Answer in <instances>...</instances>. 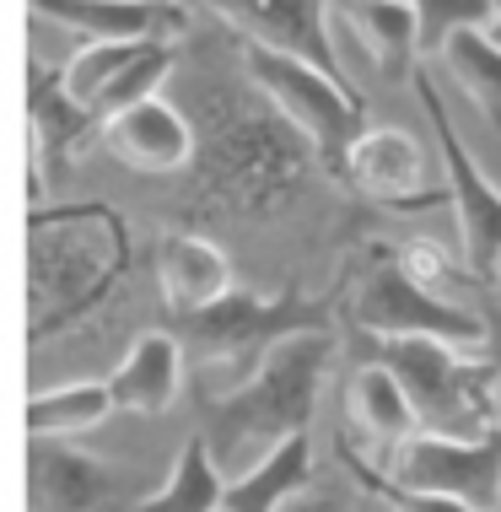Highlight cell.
<instances>
[{"label": "cell", "instance_id": "cell-1", "mask_svg": "<svg viewBox=\"0 0 501 512\" xmlns=\"http://www.w3.org/2000/svg\"><path fill=\"white\" fill-rule=\"evenodd\" d=\"M200 151H194V178L184 189L189 216H238L270 221L302 195L308 173L318 168V151L286 124L254 81H194V98L184 103ZM324 173V168H318Z\"/></svg>", "mask_w": 501, "mask_h": 512}, {"label": "cell", "instance_id": "cell-2", "mask_svg": "<svg viewBox=\"0 0 501 512\" xmlns=\"http://www.w3.org/2000/svg\"><path fill=\"white\" fill-rule=\"evenodd\" d=\"M130 270V232L114 205H38L27 221V335L49 340L81 324Z\"/></svg>", "mask_w": 501, "mask_h": 512}, {"label": "cell", "instance_id": "cell-3", "mask_svg": "<svg viewBox=\"0 0 501 512\" xmlns=\"http://www.w3.org/2000/svg\"><path fill=\"white\" fill-rule=\"evenodd\" d=\"M329 362H334V335H297L275 345L270 362L232 394H200V426L194 432L211 442V459L221 464V475H243L264 453L308 432Z\"/></svg>", "mask_w": 501, "mask_h": 512}, {"label": "cell", "instance_id": "cell-4", "mask_svg": "<svg viewBox=\"0 0 501 512\" xmlns=\"http://www.w3.org/2000/svg\"><path fill=\"white\" fill-rule=\"evenodd\" d=\"M167 329L200 372V394H232L270 362L275 345L297 335H334V308L329 297H308L302 286H286L275 297L238 286L200 313L167 318Z\"/></svg>", "mask_w": 501, "mask_h": 512}, {"label": "cell", "instance_id": "cell-5", "mask_svg": "<svg viewBox=\"0 0 501 512\" xmlns=\"http://www.w3.org/2000/svg\"><path fill=\"white\" fill-rule=\"evenodd\" d=\"M367 362H383L405 383L421 432L437 437H485L496 432V367L480 351L448 340H378L351 335Z\"/></svg>", "mask_w": 501, "mask_h": 512}, {"label": "cell", "instance_id": "cell-6", "mask_svg": "<svg viewBox=\"0 0 501 512\" xmlns=\"http://www.w3.org/2000/svg\"><path fill=\"white\" fill-rule=\"evenodd\" d=\"M351 335H378V340H448L464 351L485 345V318L480 308H464L458 292L437 286L415 265L410 248L372 243L361 281L351 292Z\"/></svg>", "mask_w": 501, "mask_h": 512}, {"label": "cell", "instance_id": "cell-7", "mask_svg": "<svg viewBox=\"0 0 501 512\" xmlns=\"http://www.w3.org/2000/svg\"><path fill=\"white\" fill-rule=\"evenodd\" d=\"M238 65L264 98L286 114L291 130L318 151V168H324L334 184H345L351 146L372 130L367 98H361L345 76H329L308 60H291V54H270L259 44H243V38H238Z\"/></svg>", "mask_w": 501, "mask_h": 512}, {"label": "cell", "instance_id": "cell-8", "mask_svg": "<svg viewBox=\"0 0 501 512\" xmlns=\"http://www.w3.org/2000/svg\"><path fill=\"white\" fill-rule=\"evenodd\" d=\"M415 98H421L426 119H431V135H437V151H442V173H448V195H453V221H458V254H464V270L475 281H491L496 259H501V189L485 178L480 157L464 146L458 124L442 103V92L431 87V71L421 65L415 71Z\"/></svg>", "mask_w": 501, "mask_h": 512}, {"label": "cell", "instance_id": "cell-9", "mask_svg": "<svg viewBox=\"0 0 501 512\" xmlns=\"http://www.w3.org/2000/svg\"><path fill=\"white\" fill-rule=\"evenodd\" d=\"M378 469L405 491L453 496V502L501 512V426L485 432V437L415 432L410 442H399Z\"/></svg>", "mask_w": 501, "mask_h": 512}, {"label": "cell", "instance_id": "cell-10", "mask_svg": "<svg viewBox=\"0 0 501 512\" xmlns=\"http://www.w3.org/2000/svg\"><path fill=\"white\" fill-rule=\"evenodd\" d=\"M205 6L243 44H259L270 54H291V60H308L329 76H345L340 49H334V33H329L334 0H205Z\"/></svg>", "mask_w": 501, "mask_h": 512}, {"label": "cell", "instance_id": "cell-11", "mask_svg": "<svg viewBox=\"0 0 501 512\" xmlns=\"http://www.w3.org/2000/svg\"><path fill=\"white\" fill-rule=\"evenodd\" d=\"M345 189H356L361 200L383 205V211H426V205L448 200V189L431 184V157L426 146L415 141L399 124H378L351 146V162H345Z\"/></svg>", "mask_w": 501, "mask_h": 512}, {"label": "cell", "instance_id": "cell-12", "mask_svg": "<svg viewBox=\"0 0 501 512\" xmlns=\"http://www.w3.org/2000/svg\"><path fill=\"white\" fill-rule=\"evenodd\" d=\"M27 480H33L38 512H135L141 507V496L130 502L119 469L87 448H76V442L27 437Z\"/></svg>", "mask_w": 501, "mask_h": 512}, {"label": "cell", "instance_id": "cell-13", "mask_svg": "<svg viewBox=\"0 0 501 512\" xmlns=\"http://www.w3.org/2000/svg\"><path fill=\"white\" fill-rule=\"evenodd\" d=\"M33 17L71 27L87 44H173L189 33L184 0H27Z\"/></svg>", "mask_w": 501, "mask_h": 512}, {"label": "cell", "instance_id": "cell-14", "mask_svg": "<svg viewBox=\"0 0 501 512\" xmlns=\"http://www.w3.org/2000/svg\"><path fill=\"white\" fill-rule=\"evenodd\" d=\"M103 151L114 162H124L130 173H189L194 168V151H200V130H194L189 108L184 103H167L151 98L130 114H114L103 124Z\"/></svg>", "mask_w": 501, "mask_h": 512}, {"label": "cell", "instance_id": "cell-15", "mask_svg": "<svg viewBox=\"0 0 501 512\" xmlns=\"http://www.w3.org/2000/svg\"><path fill=\"white\" fill-rule=\"evenodd\" d=\"M27 130L44 178H65L81 146L103 141V119L65 87V65H27Z\"/></svg>", "mask_w": 501, "mask_h": 512}, {"label": "cell", "instance_id": "cell-16", "mask_svg": "<svg viewBox=\"0 0 501 512\" xmlns=\"http://www.w3.org/2000/svg\"><path fill=\"white\" fill-rule=\"evenodd\" d=\"M157 286H162V302H167V318L178 313H200L221 302L227 292H238V281H232V259L227 248L211 243L205 232H162L157 238Z\"/></svg>", "mask_w": 501, "mask_h": 512}, {"label": "cell", "instance_id": "cell-17", "mask_svg": "<svg viewBox=\"0 0 501 512\" xmlns=\"http://www.w3.org/2000/svg\"><path fill=\"white\" fill-rule=\"evenodd\" d=\"M334 17L367 49L383 81H415L421 71V22L410 0H334Z\"/></svg>", "mask_w": 501, "mask_h": 512}, {"label": "cell", "instance_id": "cell-18", "mask_svg": "<svg viewBox=\"0 0 501 512\" xmlns=\"http://www.w3.org/2000/svg\"><path fill=\"white\" fill-rule=\"evenodd\" d=\"M114 405L130 415H167L178 389H184V345L173 329H146L124 351V362L108 372Z\"/></svg>", "mask_w": 501, "mask_h": 512}, {"label": "cell", "instance_id": "cell-19", "mask_svg": "<svg viewBox=\"0 0 501 512\" xmlns=\"http://www.w3.org/2000/svg\"><path fill=\"white\" fill-rule=\"evenodd\" d=\"M345 415H351V426L361 432V442L378 453L372 464H383L388 453L399 448V442H410L415 432H421V415H415L405 383H399L383 362H361V367L351 372Z\"/></svg>", "mask_w": 501, "mask_h": 512}, {"label": "cell", "instance_id": "cell-20", "mask_svg": "<svg viewBox=\"0 0 501 512\" xmlns=\"http://www.w3.org/2000/svg\"><path fill=\"white\" fill-rule=\"evenodd\" d=\"M302 491H313V432L281 442L254 469L227 480V512H286Z\"/></svg>", "mask_w": 501, "mask_h": 512}, {"label": "cell", "instance_id": "cell-21", "mask_svg": "<svg viewBox=\"0 0 501 512\" xmlns=\"http://www.w3.org/2000/svg\"><path fill=\"white\" fill-rule=\"evenodd\" d=\"M135 512H227V475L211 459V442L200 432H189L173 469H167V480L157 491H146Z\"/></svg>", "mask_w": 501, "mask_h": 512}, {"label": "cell", "instance_id": "cell-22", "mask_svg": "<svg viewBox=\"0 0 501 512\" xmlns=\"http://www.w3.org/2000/svg\"><path fill=\"white\" fill-rule=\"evenodd\" d=\"M119 405H114V389L103 383H65V389H49V394H33L27 399V437H54V442H76L97 432Z\"/></svg>", "mask_w": 501, "mask_h": 512}, {"label": "cell", "instance_id": "cell-23", "mask_svg": "<svg viewBox=\"0 0 501 512\" xmlns=\"http://www.w3.org/2000/svg\"><path fill=\"white\" fill-rule=\"evenodd\" d=\"M442 65H448V76L458 81V92L475 103V114L501 135V44L491 38V27L458 33L453 44L442 49Z\"/></svg>", "mask_w": 501, "mask_h": 512}, {"label": "cell", "instance_id": "cell-24", "mask_svg": "<svg viewBox=\"0 0 501 512\" xmlns=\"http://www.w3.org/2000/svg\"><path fill=\"white\" fill-rule=\"evenodd\" d=\"M340 464L351 469V475L361 480V491H372L388 512H485V507L453 502V496H426V491H405V486H394V480H388L383 469L372 464L367 453L356 448V442H345V437H340Z\"/></svg>", "mask_w": 501, "mask_h": 512}, {"label": "cell", "instance_id": "cell-25", "mask_svg": "<svg viewBox=\"0 0 501 512\" xmlns=\"http://www.w3.org/2000/svg\"><path fill=\"white\" fill-rule=\"evenodd\" d=\"M475 308L485 318V345L480 356L496 367V426H501V292H491L485 281H475Z\"/></svg>", "mask_w": 501, "mask_h": 512}, {"label": "cell", "instance_id": "cell-26", "mask_svg": "<svg viewBox=\"0 0 501 512\" xmlns=\"http://www.w3.org/2000/svg\"><path fill=\"white\" fill-rule=\"evenodd\" d=\"M286 512H356V507H351V496H345L340 486H313V491H302Z\"/></svg>", "mask_w": 501, "mask_h": 512}, {"label": "cell", "instance_id": "cell-27", "mask_svg": "<svg viewBox=\"0 0 501 512\" xmlns=\"http://www.w3.org/2000/svg\"><path fill=\"white\" fill-rule=\"evenodd\" d=\"M485 286H491V292H501V259H496V270H491V281H485Z\"/></svg>", "mask_w": 501, "mask_h": 512}, {"label": "cell", "instance_id": "cell-28", "mask_svg": "<svg viewBox=\"0 0 501 512\" xmlns=\"http://www.w3.org/2000/svg\"><path fill=\"white\" fill-rule=\"evenodd\" d=\"M491 38L501 44V0H496V22H491Z\"/></svg>", "mask_w": 501, "mask_h": 512}]
</instances>
